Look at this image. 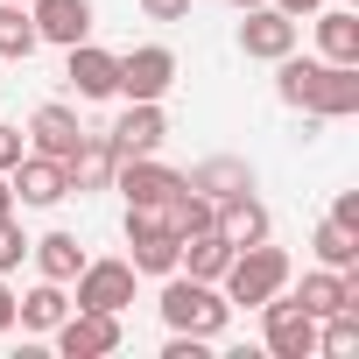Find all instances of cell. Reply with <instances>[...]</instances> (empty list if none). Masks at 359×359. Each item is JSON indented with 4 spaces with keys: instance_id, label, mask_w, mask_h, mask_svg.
<instances>
[{
    "instance_id": "cell-27",
    "label": "cell",
    "mask_w": 359,
    "mask_h": 359,
    "mask_svg": "<svg viewBox=\"0 0 359 359\" xmlns=\"http://www.w3.org/2000/svg\"><path fill=\"white\" fill-rule=\"evenodd\" d=\"M22 155H29V134H22V127H8V120H0V176H8V169H15Z\"/></svg>"
},
{
    "instance_id": "cell-12",
    "label": "cell",
    "mask_w": 359,
    "mask_h": 359,
    "mask_svg": "<svg viewBox=\"0 0 359 359\" xmlns=\"http://www.w3.org/2000/svg\"><path fill=\"white\" fill-rule=\"evenodd\" d=\"M64 78H71V92H78V99H120V57H113V50H99L92 36H85V43H71Z\"/></svg>"
},
{
    "instance_id": "cell-6",
    "label": "cell",
    "mask_w": 359,
    "mask_h": 359,
    "mask_svg": "<svg viewBox=\"0 0 359 359\" xmlns=\"http://www.w3.org/2000/svg\"><path fill=\"white\" fill-rule=\"evenodd\" d=\"M71 303L78 310H106V317H120L127 303H134V261H85L78 275H71Z\"/></svg>"
},
{
    "instance_id": "cell-11",
    "label": "cell",
    "mask_w": 359,
    "mask_h": 359,
    "mask_svg": "<svg viewBox=\"0 0 359 359\" xmlns=\"http://www.w3.org/2000/svg\"><path fill=\"white\" fill-rule=\"evenodd\" d=\"M176 184H184V176H176L169 162H155V155H127V162L113 169V191H120L127 205H169Z\"/></svg>"
},
{
    "instance_id": "cell-24",
    "label": "cell",
    "mask_w": 359,
    "mask_h": 359,
    "mask_svg": "<svg viewBox=\"0 0 359 359\" xmlns=\"http://www.w3.org/2000/svg\"><path fill=\"white\" fill-rule=\"evenodd\" d=\"M36 22H29V8L22 0H0V64H29L36 57Z\"/></svg>"
},
{
    "instance_id": "cell-26",
    "label": "cell",
    "mask_w": 359,
    "mask_h": 359,
    "mask_svg": "<svg viewBox=\"0 0 359 359\" xmlns=\"http://www.w3.org/2000/svg\"><path fill=\"white\" fill-rule=\"evenodd\" d=\"M29 261V240H22V226L8 219V226H0V275H8V268H22Z\"/></svg>"
},
{
    "instance_id": "cell-23",
    "label": "cell",
    "mask_w": 359,
    "mask_h": 359,
    "mask_svg": "<svg viewBox=\"0 0 359 359\" xmlns=\"http://www.w3.org/2000/svg\"><path fill=\"white\" fill-rule=\"evenodd\" d=\"M29 254H36L43 282H64V289H71V275L85 268V247H78V233H43V240H29Z\"/></svg>"
},
{
    "instance_id": "cell-33",
    "label": "cell",
    "mask_w": 359,
    "mask_h": 359,
    "mask_svg": "<svg viewBox=\"0 0 359 359\" xmlns=\"http://www.w3.org/2000/svg\"><path fill=\"white\" fill-rule=\"evenodd\" d=\"M233 8H261V0H233Z\"/></svg>"
},
{
    "instance_id": "cell-15",
    "label": "cell",
    "mask_w": 359,
    "mask_h": 359,
    "mask_svg": "<svg viewBox=\"0 0 359 359\" xmlns=\"http://www.w3.org/2000/svg\"><path fill=\"white\" fill-rule=\"evenodd\" d=\"M212 226H219L233 247H254V240H268V233H275V219H268V205L254 198V184H247V191H233V198H219Z\"/></svg>"
},
{
    "instance_id": "cell-7",
    "label": "cell",
    "mask_w": 359,
    "mask_h": 359,
    "mask_svg": "<svg viewBox=\"0 0 359 359\" xmlns=\"http://www.w3.org/2000/svg\"><path fill=\"white\" fill-rule=\"evenodd\" d=\"M106 141H113L120 162H127V155H155V148L169 141V113H162V99H127V113L106 127Z\"/></svg>"
},
{
    "instance_id": "cell-13",
    "label": "cell",
    "mask_w": 359,
    "mask_h": 359,
    "mask_svg": "<svg viewBox=\"0 0 359 359\" xmlns=\"http://www.w3.org/2000/svg\"><path fill=\"white\" fill-rule=\"evenodd\" d=\"M240 50L261 57V64H275V57L296 50V22L275 8V0H261V8H247V22H240Z\"/></svg>"
},
{
    "instance_id": "cell-2",
    "label": "cell",
    "mask_w": 359,
    "mask_h": 359,
    "mask_svg": "<svg viewBox=\"0 0 359 359\" xmlns=\"http://www.w3.org/2000/svg\"><path fill=\"white\" fill-rule=\"evenodd\" d=\"M162 324L169 331H191V338H219L226 324H233V303H226V289L219 282H198V275H162Z\"/></svg>"
},
{
    "instance_id": "cell-22",
    "label": "cell",
    "mask_w": 359,
    "mask_h": 359,
    "mask_svg": "<svg viewBox=\"0 0 359 359\" xmlns=\"http://www.w3.org/2000/svg\"><path fill=\"white\" fill-rule=\"evenodd\" d=\"M184 184H191V191H205V198L219 205V198H233V191H247V184H254V169H247L240 155H212V162H198V169L184 176Z\"/></svg>"
},
{
    "instance_id": "cell-30",
    "label": "cell",
    "mask_w": 359,
    "mask_h": 359,
    "mask_svg": "<svg viewBox=\"0 0 359 359\" xmlns=\"http://www.w3.org/2000/svg\"><path fill=\"white\" fill-rule=\"evenodd\" d=\"M0 331H15V289H8V275H0Z\"/></svg>"
},
{
    "instance_id": "cell-10",
    "label": "cell",
    "mask_w": 359,
    "mask_h": 359,
    "mask_svg": "<svg viewBox=\"0 0 359 359\" xmlns=\"http://www.w3.org/2000/svg\"><path fill=\"white\" fill-rule=\"evenodd\" d=\"M8 191H15L22 205L50 212V205H64V198H71V176H64V162H57V155H36V148H29V155L8 169Z\"/></svg>"
},
{
    "instance_id": "cell-32",
    "label": "cell",
    "mask_w": 359,
    "mask_h": 359,
    "mask_svg": "<svg viewBox=\"0 0 359 359\" xmlns=\"http://www.w3.org/2000/svg\"><path fill=\"white\" fill-rule=\"evenodd\" d=\"M15 219V191H8V176H0V226Z\"/></svg>"
},
{
    "instance_id": "cell-16",
    "label": "cell",
    "mask_w": 359,
    "mask_h": 359,
    "mask_svg": "<svg viewBox=\"0 0 359 359\" xmlns=\"http://www.w3.org/2000/svg\"><path fill=\"white\" fill-rule=\"evenodd\" d=\"M78 141H85V127H78V113H71L64 99H50V106L29 113V148H36V155H57V162H64Z\"/></svg>"
},
{
    "instance_id": "cell-31",
    "label": "cell",
    "mask_w": 359,
    "mask_h": 359,
    "mask_svg": "<svg viewBox=\"0 0 359 359\" xmlns=\"http://www.w3.org/2000/svg\"><path fill=\"white\" fill-rule=\"evenodd\" d=\"M275 8H282L289 22H303V15H317V8H324V0H275Z\"/></svg>"
},
{
    "instance_id": "cell-20",
    "label": "cell",
    "mask_w": 359,
    "mask_h": 359,
    "mask_svg": "<svg viewBox=\"0 0 359 359\" xmlns=\"http://www.w3.org/2000/svg\"><path fill=\"white\" fill-rule=\"evenodd\" d=\"M226 261H233V240H226L219 226H205V233H191L184 247H176V268L198 275V282H219V275H226Z\"/></svg>"
},
{
    "instance_id": "cell-14",
    "label": "cell",
    "mask_w": 359,
    "mask_h": 359,
    "mask_svg": "<svg viewBox=\"0 0 359 359\" xmlns=\"http://www.w3.org/2000/svg\"><path fill=\"white\" fill-rule=\"evenodd\" d=\"M29 22H36V36H43V43L71 50V43H85V36H92V0H29Z\"/></svg>"
},
{
    "instance_id": "cell-8",
    "label": "cell",
    "mask_w": 359,
    "mask_h": 359,
    "mask_svg": "<svg viewBox=\"0 0 359 359\" xmlns=\"http://www.w3.org/2000/svg\"><path fill=\"white\" fill-rule=\"evenodd\" d=\"M50 338H57L64 359H106V352H120V317H106V310H78V303H71V317H64Z\"/></svg>"
},
{
    "instance_id": "cell-34",
    "label": "cell",
    "mask_w": 359,
    "mask_h": 359,
    "mask_svg": "<svg viewBox=\"0 0 359 359\" xmlns=\"http://www.w3.org/2000/svg\"><path fill=\"white\" fill-rule=\"evenodd\" d=\"M22 8H29V0H22Z\"/></svg>"
},
{
    "instance_id": "cell-3",
    "label": "cell",
    "mask_w": 359,
    "mask_h": 359,
    "mask_svg": "<svg viewBox=\"0 0 359 359\" xmlns=\"http://www.w3.org/2000/svg\"><path fill=\"white\" fill-rule=\"evenodd\" d=\"M219 289H226V303H233V310H261L275 289H289V254H282V247H268V240L233 247V261H226Z\"/></svg>"
},
{
    "instance_id": "cell-17",
    "label": "cell",
    "mask_w": 359,
    "mask_h": 359,
    "mask_svg": "<svg viewBox=\"0 0 359 359\" xmlns=\"http://www.w3.org/2000/svg\"><path fill=\"white\" fill-rule=\"evenodd\" d=\"M296 303H303L310 317H331V310H359V275H352V268H317V275H303Z\"/></svg>"
},
{
    "instance_id": "cell-4",
    "label": "cell",
    "mask_w": 359,
    "mask_h": 359,
    "mask_svg": "<svg viewBox=\"0 0 359 359\" xmlns=\"http://www.w3.org/2000/svg\"><path fill=\"white\" fill-rule=\"evenodd\" d=\"M127 261L134 275H176V226H169V205H127Z\"/></svg>"
},
{
    "instance_id": "cell-28",
    "label": "cell",
    "mask_w": 359,
    "mask_h": 359,
    "mask_svg": "<svg viewBox=\"0 0 359 359\" xmlns=\"http://www.w3.org/2000/svg\"><path fill=\"white\" fill-rule=\"evenodd\" d=\"M141 15H148V22H184L191 0H141Z\"/></svg>"
},
{
    "instance_id": "cell-18",
    "label": "cell",
    "mask_w": 359,
    "mask_h": 359,
    "mask_svg": "<svg viewBox=\"0 0 359 359\" xmlns=\"http://www.w3.org/2000/svg\"><path fill=\"white\" fill-rule=\"evenodd\" d=\"M113 169H120V155H113V141H106V134H85V141L64 155L71 191H113Z\"/></svg>"
},
{
    "instance_id": "cell-29",
    "label": "cell",
    "mask_w": 359,
    "mask_h": 359,
    "mask_svg": "<svg viewBox=\"0 0 359 359\" xmlns=\"http://www.w3.org/2000/svg\"><path fill=\"white\" fill-rule=\"evenodd\" d=\"M331 219H338L345 233H359V191H338V205H331Z\"/></svg>"
},
{
    "instance_id": "cell-21",
    "label": "cell",
    "mask_w": 359,
    "mask_h": 359,
    "mask_svg": "<svg viewBox=\"0 0 359 359\" xmlns=\"http://www.w3.org/2000/svg\"><path fill=\"white\" fill-rule=\"evenodd\" d=\"M64 317H71V296H64V282H36L29 296H15V324H22V331H43V338H50Z\"/></svg>"
},
{
    "instance_id": "cell-9",
    "label": "cell",
    "mask_w": 359,
    "mask_h": 359,
    "mask_svg": "<svg viewBox=\"0 0 359 359\" xmlns=\"http://www.w3.org/2000/svg\"><path fill=\"white\" fill-rule=\"evenodd\" d=\"M176 85V50L169 43H141L120 57V99H162Z\"/></svg>"
},
{
    "instance_id": "cell-19",
    "label": "cell",
    "mask_w": 359,
    "mask_h": 359,
    "mask_svg": "<svg viewBox=\"0 0 359 359\" xmlns=\"http://www.w3.org/2000/svg\"><path fill=\"white\" fill-rule=\"evenodd\" d=\"M317 57L359 64V8H317Z\"/></svg>"
},
{
    "instance_id": "cell-25",
    "label": "cell",
    "mask_w": 359,
    "mask_h": 359,
    "mask_svg": "<svg viewBox=\"0 0 359 359\" xmlns=\"http://www.w3.org/2000/svg\"><path fill=\"white\" fill-rule=\"evenodd\" d=\"M310 254H317V268H359V233H345L338 219H324L310 233Z\"/></svg>"
},
{
    "instance_id": "cell-5",
    "label": "cell",
    "mask_w": 359,
    "mask_h": 359,
    "mask_svg": "<svg viewBox=\"0 0 359 359\" xmlns=\"http://www.w3.org/2000/svg\"><path fill=\"white\" fill-rule=\"evenodd\" d=\"M261 331H268V352L275 359H317V317L296 303V296H268L261 303Z\"/></svg>"
},
{
    "instance_id": "cell-1",
    "label": "cell",
    "mask_w": 359,
    "mask_h": 359,
    "mask_svg": "<svg viewBox=\"0 0 359 359\" xmlns=\"http://www.w3.org/2000/svg\"><path fill=\"white\" fill-rule=\"evenodd\" d=\"M275 99L310 113V120H345L359 113V64H324V57H275Z\"/></svg>"
}]
</instances>
